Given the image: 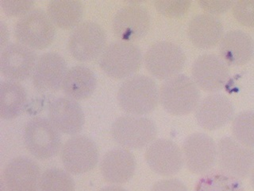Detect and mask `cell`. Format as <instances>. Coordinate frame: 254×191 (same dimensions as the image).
<instances>
[{
    "instance_id": "836d02e7",
    "label": "cell",
    "mask_w": 254,
    "mask_h": 191,
    "mask_svg": "<svg viewBox=\"0 0 254 191\" xmlns=\"http://www.w3.org/2000/svg\"><path fill=\"white\" fill-rule=\"evenodd\" d=\"M0 38H1V41H0V47L1 50L2 48L7 45V41L9 39V31H8L7 26L6 24L1 20L0 21Z\"/></svg>"
},
{
    "instance_id": "f546056e",
    "label": "cell",
    "mask_w": 254,
    "mask_h": 191,
    "mask_svg": "<svg viewBox=\"0 0 254 191\" xmlns=\"http://www.w3.org/2000/svg\"><path fill=\"white\" fill-rule=\"evenodd\" d=\"M233 14L239 23L246 27H254V0H239L234 2Z\"/></svg>"
},
{
    "instance_id": "f1b7e54d",
    "label": "cell",
    "mask_w": 254,
    "mask_h": 191,
    "mask_svg": "<svg viewBox=\"0 0 254 191\" xmlns=\"http://www.w3.org/2000/svg\"><path fill=\"white\" fill-rule=\"evenodd\" d=\"M190 0H156L154 6L161 14L168 17H181L190 8Z\"/></svg>"
},
{
    "instance_id": "e575fe53",
    "label": "cell",
    "mask_w": 254,
    "mask_h": 191,
    "mask_svg": "<svg viewBox=\"0 0 254 191\" xmlns=\"http://www.w3.org/2000/svg\"><path fill=\"white\" fill-rule=\"evenodd\" d=\"M99 191H127L123 187H119V186H108V187H104L103 189Z\"/></svg>"
},
{
    "instance_id": "d4e9b609",
    "label": "cell",
    "mask_w": 254,
    "mask_h": 191,
    "mask_svg": "<svg viewBox=\"0 0 254 191\" xmlns=\"http://www.w3.org/2000/svg\"><path fill=\"white\" fill-rule=\"evenodd\" d=\"M47 14L59 27H76L83 17V3L79 0H52L47 5Z\"/></svg>"
},
{
    "instance_id": "8992f818",
    "label": "cell",
    "mask_w": 254,
    "mask_h": 191,
    "mask_svg": "<svg viewBox=\"0 0 254 191\" xmlns=\"http://www.w3.org/2000/svg\"><path fill=\"white\" fill-rule=\"evenodd\" d=\"M144 62L151 75L157 79L167 80L180 74L186 63V56L174 42L160 41L149 46Z\"/></svg>"
},
{
    "instance_id": "484cf974",
    "label": "cell",
    "mask_w": 254,
    "mask_h": 191,
    "mask_svg": "<svg viewBox=\"0 0 254 191\" xmlns=\"http://www.w3.org/2000/svg\"><path fill=\"white\" fill-rule=\"evenodd\" d=\"M194 191H244L240 179L222 171H210L197 182Z\"/></svg>"
},
{
    "instance_id": "3957f363",
    "label": "cell",
    "mask_w": 254,
    "mask_h": 191,
    "mask_svg": "<svg viewBox=\"0 0 254 191\" xmlns=\"http://www.w3.org/2000/svg\"><path fill=\"white\" fill-rule=\"evenodd\" d=\"M142 58L141 50L137 45L116 41L106 46L100 55L99 66L111 78L127 79L141 67Z\"/></svg>"
},
{
    "instance_id": "277c9868",
    "label": "cell",
    "mask_w": 254,
    "mask_h": 191,
    "mask_svg": "<svg viewBox=\"0 0 254 191\" xmlns=\"http://www.w3.org/2000/svg\"><path fill=\"white\" fill-rule=\"evenodd\" d=\"M111 133L119 146L127 149H140L153 143L157 129L154 122L149 118L125 115L114 122Z\"/></svg>"
},
{
    "instance_id": "83f0119b",
    "label": "cell",
    "mask_w": 254,
    "mask_h": 191,
    "mask_svg": "<svg viewBox=\"0 0 254 191\" xmlns=\"http://www.w3.org/2000/svg\"><path fill=\"white\" fill-rule=\"evenodd\" d=\"M234 139L246 147L254 148V111H243L232 122Z\"/></svg>"
},
{
    "instance_id": "e0dca14e",
    "label": "cell",
    "mask_w": 254,
    "mask_h": 191,
    "mask_svg": "<svg viewBox=\"0 0 254 191\" xmlns=\"http://www.w3.org/2000/svg\"><path fill=\"white\" fill-rule=\"evenodd\" d=\"M41 169L34 159L18 156L11 159L3 170V183L7 191H38Z\"/></svg>"
},
{
    "instance_id": "d6986e66",
    "label": "cell",
    "mask_w": 254,
    "mask_h": 191,
    "mask_svg": "<svg viewBox=\"0 0 254 191\" xmlns=\"http://www.w3.org/2000/svg\"><path fill=\"white\" fill-rule=\"evenodd\" d=\"M49 119L59 131L67 135L79 133L84 124V114L75 99L61 96L53 99L48 107Z\"/></svg>"
},
{
    "instance_id": "1f68e13d",
    "label": "cell",
    "mask_w": 254,
    "mask_h": 191,
    "mask_svg": "<svg viewBox=\"0 0 254 191\" xmlns=\"http://www.w3.org/2000/svg\"><path fill=\"white\" fill-rule=\"evenodd\" d=\"M198 3L207 14L216 16L228 11L233 7L234 1H215V0H198Z\"/></svg>"
},
{
    "instance_id": "30bf717a",
    "label": "cell",
    "mask_w": 254,
    "mask_h": 191,
    "mask_svg": "<svg viewBox=\"0 0 254 191\" xmlns=\"http://www.w3.org/2000/svg\"><path fill=\"white\" fill-rule=\"evenodd\" d=\"M61 158L67 172L80 175L93 169L97 164L99 151L95 142L89 137L75 135L64 144Z\"/></svg>"
},
{
    "instance_id": "d6a6232c",
    "label": "cell",
    "mask_w": 254,
    "mask_h": 191,
    "mask_svg": "<svg viewBox=\"0 0 254 191\" xmlns=\"http://www.w3.org/2000/svg\"><path fill=\"white\" fill-rule=\"evenodd\" d=\"M151 191H188L186 186L178 179H163L155 183Z\"/></svg>"
},
{
    "instance_id": "52a82bcc",
    "label": "cell",
    "mask_w": 254,
    "mask_h": 191,
    "mask_svg": "<svg viewBox=\"0 0 254 191\" xmlns=\"http://www.w3.org/2000/svg\"><path fill=\"white\" fill-rule=\"evenodd\" d=\"M23 140L32 155L42 160L55 156L62 147L59 131L50 119L44 117H34L28 122Z\"/></svg>"
},
{
    "instance_id": "7a4b0ae2",
    "label": "cell",
    "mask_w": 254,
    "mask_h": 191,
    "mask_svg": "<svg viewBox=\"0 0 254 191\" xmlns=\"http://www.w3.org/2000/svg\"><path fill=\"white\" fill-rule=\"evenodd\" d=\"M159 97L163 107L174 115L192 112L200 102L198 86L192 78L185 74L165 80L159 90Z\"/></svg>"
},
{
    "instance_id": "4316f807",
    "label": "cell",
    "mask_w": 254,
    "mask_h": 191,
    "mask_svg": "<svg viewBox=\"0 0 254 191\" xmlns=\"http://www.w3.org/2000/svg\"><path fill=\"white\" fill-rule=\"evenodd\" d=\"M75 183L69 174L60 168L44 171L39 182V191H74Z\"/></svg>"
},
{
    "instance_id": "6da1fadb",
    "label": "cell",
    "mask_w": 254,
    "mask_h": 191,
    "mask_svg": "<svg viewBox=\"0 0 254 191\" xmlns=\"http://www.w3.org/2000/svg\"><path fill=\"white\" fill-rule=\"evenodd\" d=\"M117 99L120 107L129 115H146L153 111L160 101L158 86L149 76L133 75L122 83Z\"/></svg>"
},
{
    "instance_id": "ffe728a7",
    "label": "cell",
    "mask_w": 254,
    "mask_h": 191,
    "mask_svg": "<svg viewBox=\"0 0 254 191\" xmlns=\"http://www.w3.org/2000/svg\"><path fill=\"white\" fill-rule=\"evenodd\" d=\"M136 159L131 151L117 147L107 151L102 158L100 171L103 179L111 184H123L133 177Z\"/></svg>"
},
{
    "instance_id": "4fadbf2b",
    "label": "cell",
    "mask_w": 254,
    "mask_h": 191,
    "mask_svg": "<svg viewBox=\"0 0 254 191\" xmlns=\"http://www.w3.org/2000/svg\"><path fill=\"white\" fill-rule=\"evenodd\" d=\"M191 77L201 90L216 93L222 90L230 78L229 66L220 56L204 54L193 62Z\"/></svg>"
},
{
    "instance_id": "9a60e30c",
    "label": "cell",
    "mask_w": 254,
    "mask_h": 191,
    "mask_svg": "<svg viewBox=\"0 0 254 191\" xmlns=\"http://www.w3.org/2000/svg\"><path fill=\"white\" fill-rule=\"evenodd\" d=\"M145 158L151 170L162 176L176 175L185 163L181 148L170 139H159L151 143Z\"/></svg>"
},
{
    "instance_id": "ac0fdd59",
    "label": "cell",
    "mask_w": 254,
    "mask_h": 191,
    "mask_svg": "<svg viewBox=\"0 0 254 191\" xmlns=\"http://www.w3.org/2000/svg\"><path fill=\"white\" fill-rule=\"evenodd\" d=\"M234 107L226 96L213 94L199 102L195 109L198 125L208 131L219 129L234 119Z\"/></svg>"
},
{
    "instance_id": "d590c367",
    "label": "cell",
    "mask_w": 254,
    "mask_h": 191,
    "mask_svg": "<svg viewBox=\"0 0 254 191\" xmlns=\"http://www.w3.org/2000/svg\"><path fill=\"white\" fill-rule=\"evenodd\" d=\"M251 183H252L253 187L254 188V166L253 167L252 171H251Z\"/></svg>"
},
{
    "instance_id": "603a6c76",
    "label": "cell",
    "mask_w": 254,
    "mask_h": 191,
    "mask_svg": "<svg viewBox=\"0 0 254 191\" xmlns=\"http://www.w3.org/2000/svg\"><path fill=\"white\" fill-rule=\"evenodd\" d=\"M96 87V78L93 71L83 65H76L67 70L62 90L68 97L76 100L88 97Z\"/></svg>"
},
{
    "instance_id": "2e32d148",
    "label": "cell",
    "mask_w": 254,
    "mask_h": 191,
    "mask_svg": "<svg viewBox=\"0 0 254 191\" xmlns=\"http://www.w3.org/2000/svg\"><path fill=\"white\" fill-rule=\"evenodd\" d=\"M67 71V63L61 54L56 52L44 53L38 58L33 72L34 86L42 93L58 91L62 87Z\"/></svg>"
},
{
    "instance_id": "cb8c5ba5",
    "label": "cell",
    "mask_w": 254,
    "mask_h": 191,
    "mask_svg": "<svg viewBox=\"0 0 254 191\" xmlns=\"http://www.w3.org/2000/svg\"><path fill=\"white\" fill-rule=\"evenodd\" d=\"M27 94L18 82L2 80L0 83V116L4 119L17 117L26 107Z\"/></svg>"
},
{
    "instance_id": "44dd1931",
    "label": "cell",
    "mask_w": 254,
    "mask_h": 191,
    "mask_svg": "<svg viewBox=\"0 0 254 191\" xmlns=\"http://www.w3.org/2000/svg\"><path fill=\"white\" fill-rule=\"evenodd\" d=\"M218 50L221 58L228 66H243L254 56V40L242 30H230L222 37Z\"/></svg>"
},
{
    "instance_id": "5b68a950",
    "label": "cell",
    "mask_w": 254,
    "mask_h": 191,
    "mask_svg": "<svg viewBox=\"0 0 254 191\" xmlns=\"http://www.w3.org/2000/svg\"><path fill=\"white\" fill-rule=\"evenodd\" d=\"M55 34L54 22L40 8H34L20 16L14 26L15 38L31 49L40 50L50 46Z\"/></svg>"
},
{
    "instance_id": "8fae6325",
    "label": "cell",
    "mask_w": 254,
    "mask_h": 191,
    "mask_svg": "<svg viewBox=\"0 0 254 191\" xmlns=\"http://www.w3.org/2000/svg\"><path fill=\"white\" fill-rule=\"evenodd\" d=\"M150 26V15L139 2H129L115 14L112 27L115 35L124 42H133L143 38Z\"/></svg>"
},
{
    "instance_id": "ba28073f",
    "label": "cell",
    "mask_w": 254,
    "mask_h": 191,
    "mask_svg": "<svg viewBox=\"0 0 254 191\" xmlns=\"http://www.w3.org/2000/svg\"><path fill=\"white\" fill-rule=\"evenodd\" d=\"M107 43V35L102 26L94 21H84L71 32L67 48L75 59L89 62L102 54Z\"/></svg>"
},
{
    "instance_id": "4dcf8cb0",
    "label": "cell",
    "mask_w": 254,
    "mask_h": 191,
    "mask_svg": "<svg viewBox=\"0 0 254 191\" xmlns=\"http://www.w3.org/2000/svg\"><path fill=\"white\" fill-rule=\"evenodd\" d=\"M34 1L31 0H0V6L8 15L16 16L26 14L32 10Z\"/></svg>"
},
{
    "instance_id": "9c48e42d",
    "label": "cell",
    "mask_w": 254,
    "mask_h": 191,
    "mask_svg": "<svg viewBox=\"0 0 254 191\" xmlns=\"http://www.w3.org/2000/svg\"><path fill=\"white\" fill-rule=\"evenodd\" d=\"M218 166L221 171L238 179L251 174L254 166V149L242 145L234 138L223 137L217 145Z\"/></svg>"
},
{
    "instance_id": "7402d4cb",
    "label": "cell",
    "mask_w": 254,
    "mask_h": 191,
    "mask_svg": "<svg viewBox=\"0 0 254 191\" xmlns=\"http://www.w3.org/2000/svg\"><path fill=\"white\" fill-rule=\"evenodd\" d=\"M188 35L196 47L210 49L219 44L224 35V29L217 16L207 13L198 14L190 20Z\"/></svg>"
},
{
    "instance_id": "7c38bea8",
    "label": "cell",
    "mask_w": 254,
    "mask_h": 191,
    "mask_svg": "<svg viewBox=\"0 0 254 191\" xmlns=\"http://www.w3.org/2000/svg\"><path fill=\"white\" fill-rule=\"evenodd\" d=\"M218 150L212 138L204 133H193L183 145L184 161L188 169L197 175H204L212 169Z\"/></svg>"
},
{
    "instance_id": "5bb4252c",
    "label": "cell",
    "mask_w": 254,
    "mask_h": 191,
    "mask_svg": "<svg viewBox=\"0 0 254 191\" xmlns=\"http://www.w3.org/2000/svg\"><path fill=\"white\" fill-rule=\"evenodd\" d=\"M37 61L38 57L33 49L13 42L1 50L0 70L7 79L23 81L33 74Z\"/></svg>"
}]
</instances>
